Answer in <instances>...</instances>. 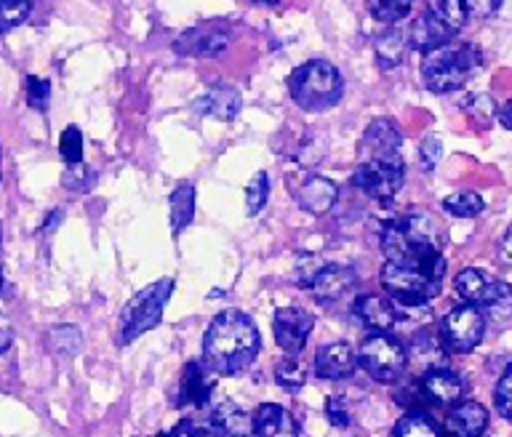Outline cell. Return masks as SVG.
<instances>
[{"label": "cell", "mask_w": 512, "mask_h": 437, "mask_svg": "<svg viewBox=\"0 0 512 437\" xmlns=\"http://www.w3.org/2000/svg\"><path fill=\"white\" fill-rule=\"evenodd\" d=\"M262 339L254 320L240 310L219 312L203 336V363L214 374L235 376L246 371L259 355Z\"/></svg>", "instance_id": "cell-1"}, {"label": "cell", "mask_w": 512, "mask_h": 437, "mask_svg": "<svg viewBox=\"0 0 512 437\" xmlns=\"http://www.w3.org/2000/svg\"><path fill=\"white\" fill-rule=\"evenodd\" d=\"M483 56L472 43H446L424 54L422 80L432 94H451L480 70Z\"/></svg>", "instance_id": "cell-2"}, {"label": "cell", "mask_w": 512, "mask_h": 437, "mask_svg": "<svg viewBox=\"0 0 512 437\" xmlns=\"http://www.w3.org/2000/svg\"><path fill=\"white\" fill-rule=\"evenodd\" d=\"M446 262L440 264H395L384 262L382 288L406 307L432 302L440 294Z\"/></svg>", "instance_id": "cell-3"}, {"label": "cell", "mask_w": 512, "mask_h": 437, "mask_svg": "<svg viewBox=\"0 0 512 437\" xmlns=\"http://www.w3.org/2000/svg\"><path fill=\"white\" fill-rule=\"evenodd\" d=\"M342 75L331 62L315 59L296 67L288 78V94L302 110L323 112L342 99Z\"/></svg>", "instance_id": "cell-4"}, {"label": "cell", "mask_w": 512, "mask_h": 437, "mask_svg": "<svg viewBox=\"0 0 512 437\" xmlns=\"http://www.w3.org/2000/svg\"><path fill=\"white\" fill-rule=\"evenodd\" d=\"M171 291H174V280H155L152 286L142 288V291L123 307L118 323L120 347H126V344H131L142 334H147V331L160 326L163 310H166L168 299H171Z\"/></svg>", "instance_id": "cell-5"}, {"label": "cell", "mask_w": 512, "mask_h": 437, "mask_svg": "<svg viewBox=\"0 0 512 437\" xmlns=\"http://www.w3.org/2000/svg\"><path fill=\"white\" fill-rule=\"evenodd\" d=\"M456 294L462 296L467 304H475L483 315L496 323L512 318V286L504 280L491 278L488 272L467 267L456 275L454 280Z\"/></svg>", "instance_id": "cell-6"}, {"label": "cell", "mask_w": 512, "mask_h": 437, "mask_svg": "<svg viewBox=\"0 0 512 437\" xmlns=\"http://www.w3.org/2000/svg\"><path fill=\"white\" fill-rule=\"evenodd\" d=\"M358 363L363 366L371 379L382 384L398 382L403 371L408 366V352L406 347L390 336L387 331H374L368 336L366 342L360 344L358 350Z\"/></svg>", "instance_id": "cell-7"}, {"label": "cell", "mask_w": 512, "mask_h": 437, "mask_svg": "<svg viewBox=\"0 0 512 437\" xmlns=\"http://www.w3.org/2000/svg\"><path fill=\"white\" fill-rule=\"evenodd\" d=\"M403 179H406V168H403L400 155H395V158H360L358 168L352 174V184L374 200L395 198L403 187Z\"/></svg>", "instance_id": "cell-8"}, {"label": "cell", "mask_w": 512, "mask_h": 437, "mask_svg": "<svg viewBox=\"0 0 512 437\" xmlns=\"http://www.w3.org/2000/svg\"><path fill=\"white\" fill-rule=\"evenodd\" d=\"M443 342L451 352H472L483 342L486 334V315L475 304H459L448 312L440 326Z\"/></svg>", "instance_id": "cell-9"}, {"label": "cell", "mask_w": 512, "mask_h": 437, "mask_svg": "<svg viewBox=\"0 0 512 437\" xmlns=\"http://www.w3.org/2000/svg\"><path fill=\"white\" fill-rule=\"evenodd\" d=\"M315 320L302 307H280L272 320V331H275V342L286 355H299L304 344L310 339Z\"/></svg>", "instance_id": "cell-10"}, {"label": "cell", "mask_w": 512, "mask_h": 437, "mask_svg": "<svg viewBox=\"0 0 512 437\" xmlns=\"http://www.w3.org/2000/svg\"><path fill=\"white\" fill-rule=\"evenodd\" d=\"M355 280L358 278H355L352 267H344V264H323L315 272V278H312V283L307 288H310V294L315 296L318 304H334L342 296L350 294Z\"/></svg>", "instance_id": "cell-11"}, {"label": "cell", "mask_w": 512, "mask_h": 437, "mask_svg": "<svg viewBox=\"0 0 512 437\" xmlns=\"http://www.w3.org/2000/svg\"><path fill=\"white\" fill-rule=\"evenodd\" d=\"M355 368H358V352H352L347 342L323 344L315 355V376L318 379H328V382L350 379Z\"/></svg>", "instance_id": "cell-12"}, {"label": "cell", "mask_w": 512, "mask_h": 437, "mask_svg": "<svg viewBox=\"0 0 512 437\" xmlns=\"http://www.w3.org/2000/svg\"><path fill=\"white\" fill-rule=\"evenodd\" d=\"M446 342H443V334L432 331V328H422L416 331L411 344H408V363L419 371V374H427V371H435V368H446Z\"/></svg>", "instance_id": "cell-13"}, {"label": "cell", "mask_w": 512, "mask_h": 437, "mask_svg": "<svg viewBox=\"0 0 512 437\" xmlns=\"http://www.w3.org/2000/svg\"><path fill=\"white\" fill-rule=\"evenodd\" d=\"M403 131L392 120L379 118L366 128L360 139V158H395L400 155Z\"/></svg>", "instance_id": "cell-14"}, {"label": "cell", "mask_w": 512, "mask_h": 437, "mask_svg": "<svg viewBox=\"0 0 512 437\" xmlns=\"http://www.w3.org/2000/svg\"><path fill=\"white\" fill-rule=\"evenodd\" d=\"M419 387H422V395L427 403H435V406H451V403H459V398L464 395V379L448 368H435V371H427V374L419 376Z\"/></svg>", "instance_id": "cell-15"}, {"label": "cell", "mask_w": 512, "mask_h": 437, "mask_svg": "<svg viewBox=\"0 0 512 437\" xmlns=\"http://www.w3.org/2000/svg\"><path fill=\"white\" fill-rule=\"evenodd\" d=\"M488 427V411L475 400H464L443 422L440 437H480Z\"/></svg>", "instance_id": "cell-16"}, {"label": "cell", "mask_w": 512, "mask_h": 437, "mask_svg": "<svg viewBox=\"0 0 512 437\" xmlns=\"http://www.w3.org/2000/svg\"><path fill=\"white\" fill-rule=\"evenodd\" d=\"M352 315L368 328V331H390L398 323V310L390 299L376 294L358 296L352 304Z\"/></svg>", "instance_id": "cell-17"}, {"label": "cell", "mask_w": 512, "mask_h": 437, "mask_svg": "<svg viewBox=\"0 0 512 437\" xmlns=\"http://www.w3.org/2000/svg\"><path fill=\"white\" fill-rule=\"evenodd\" d=\"M336 198H339V187H336L331 179H326V176H310V179L296 190L299 206H302L307 214L315 216L331 211Z\"/></svg>", "instance_id": "cell-18"}, {"label": "cell", "mask_w": 512, "mask_h": 437, "mask_svg": "<svg viewBox=\"0 0 512 437\" xmlns=\"http://www.w3.org/2000/svg\"><path fill=\"white\" fill-rule=\"evenodd\" d=\"M254 435L256 437H299L294 416L288 414L283 406L264 403L256 408L254 414Z\"/></svg>", "instance_id": "cell-19"}, {"label": "cell", "mask_w": 512, "mask_h": 437, "mask_svg": "<svg viewBox=\"0 0 512 437\" xmlns=\"http://www.w3.org/2000/svg\"><path fill=\"white\" fill-rule=\"evenodd\" d=\"M211 368L200 366V363H187L182 376V392H179V406H195L203 408L211 400L214 392V379L208 376Z\"/></svg>", "instance_id": "cell-20"}, {"label": "cell", "mask_w": 512, "mask_h": 437, "mask_svg": "<svg viewBox=\"0 0 512 437\" xmlns=\"http://www.w3.org/2000/svg\"><path fill=\"white\" fill-rule=\"evenodd\" d=\"M240 104H243V99H240L235 88L216 86L200 96L198 102H195V110L200 115H211L216 120H232L240 112Z\"/></svg>", "instance_id": "cell-21"}, {"label": "cell", "mask_w": 512, "mask_h": 437, "mask_svg": "<svg viewBox=\"0 0 512 437\" xmlns=\"http://www.w3.org/2000/svg\"><path fill=\"white\" fill-rule=\"evenodd\" d=\"M211 424L227 437H251L254 435V416H248L238 403L222 400L211 414Z\"/></svg>", "instance_id": "cell-22"}, {"label": "cell", "mask_w": 512, "mask_h": 437, "mask_svg": "<svg viewBox=\"0 0 512 437\" xmlns=\"http://www.w3.org/2000/svg\"><path fill=\"white\" fill-rule=\"evenodd\" d=\"M176 51L190 56H219L227 48V35L214 30H192L176 40Z\"/></svg>", "instance_id": "cell-23"}, {"label": "cell", "mask_w": 512, "mask_h": 437, "mask_svg": "<svg viewBox=\"0 0 512 437\" xmlns=\"http://www.w3.org/2000/svg\"><path fill=\"white\" fill-rule=\"evenodd\" d=\"M424 14L430 16L432 22H438L443 30L454 38L456 32L462 30L464 24H467V6H464V0H427V8H424Z\"/></svg>", "instance_id": "cell-24"}, {"label": "cell", "mask_w": 512, "mask_h": 437, "mask_svg": "<svg viewBox=\"0 0 512 437\" xmlns=\"http://www.w3.org/2000/svg\"><path fill=\"white\" fill-rule=\"evenodd\" d=\"M408 46V35L398 27H390V30L379 32L374 38V51H376V62L382 70H392L403 62Z\"/></svg>", "instance_id": "cell-25"}, {"label": "cell", "mask_w": 512, "mask_h": 437, "mask_svg": "<svg viewBox=\"0 0 512 437\" xmlns=\"http://www.w3.org/2000/svg\"><path fill=\"white\" fill-rule=\"evenodd\" d=\"M192 216H195V187L184 182L171 195V230H174V235H179L192 222Z\"/></svg>", "instance_id": "cell-26"}, {"label": "cell", "mask_w": 512, "mask_h": 437, "mask_svg": "<svg viewBox=\"0 0 512 437\" xmlns=\"http://www.w3.org/2000/svg\"><path fill=\"white\" fill-rule=\"evenodd\" d=\"M392 437H440V430L430 416L422 414V411H414V414H406L395 424Z\"/></svg>", "instance_id": "cell-27"}, {"label": "cell", "mask_w": 512, "mask_h": 437, "mask_svg": "<svg viewBox=\"0 0 512 437\" xmlns=\"http://www.w3.org/2000/svg\"><path fill=\"white\" fill-rule=\"evenodd\" d=\"M483 198H480L478 192L472 190H462V192H454V195H448L443 200V208H446L451 216H459V219H470V216H478L483 211Z\"/></svg>", "instance_id": "cell-28"}, {"label": "cell", "mask_w": 512, "mask_h": 437, "mask_svg": "<svg viewBox=\"0 0 512 437\" xmlns=\"http://www.w3.org/2000/svg\"><path fill=\"white\" fill-rule=\"evenodd\" d=\"M275 379L286 392H299L307 382V368L294 358V355H288V358L278 360V366H275Z\"/></svg>", "instance_id": "cell-29"}, {"label": "cell", "mask_w": 512, "mask_h": 437, "mask_svg": "<svg viewBox=\"0 0 512 437\" xmlns=\"http://www.w3.org/2000/svg\"><path fill=\"white\" fill-rule=\"evenodd\" d=\"M48 344H51V350L56 355H64V358H72V355H78L80 347H83V336L75 326H56L51 328V334H48Z\"/></svg>", "instance_id": "cell-30"}, {"label": "cell", "mask_w": 512, "mask_h": 437, "mask_svg": "<svg viewBox=\"0 0 512 437\" xmlns=\"http://www.w3.org/2000/svg\"><path fill=\"white\" fill-rule=\"evenodd\" d=\"M414 3L416 0H368V8H371V14H374V19H379V22L395 24L411 14Z\"/></svg>", "instance_id": "cell-31"}, {"label": "cell", "mask_w": 512, "mask_h": 437, "mask_svg": "<svg viewBox=\"0 0 512 437\" xmlns=\"http://www.w3.org/2000/svg\"><path fill=\"white\" fill-rule=\"evenodd\" d=\"M30 0H0V32H8L30 16Z\"/></svg>", "instance_id": "cell-32"}, {"label": "cell", "mask_w": 512, "mask_h": 437, "mask_svg": "<svg viewBox=\"0 0 512 437\" xmlns=\"http://www.w3.org/2000/svg\"><path fill=\"white\" fill-rule=\"evenodd\" d=\"M267 198H270V176L264 174V171H259V174H254V179L248 182L246 187V211L251 216L259 214L264 208V203H267Z\"/></svg>", "instance_id": "cell-33"}, {"label": "cell", "mask_w": 512, "mask_h": 437, "mask_svg": "<svg viewBox=\"0 0 512 437\" xmlns=\"http://www.w3.org/2000/svg\"><path fill=\"white\" fill-rule=\"evenodd\" d=\"M59 152H62L67 166H80L83 163V134H80V128H64L62 139H59Z\"/></svg>", "instance_id": "cell-34"}, {"label": "cell", "mask_w": 512, "mask_h": 437, "mask_svg": "<svg viewBox=\"0 0 512 437\" xmlns=\"http://www.w3.org/2000/svg\"><path fill=\"white\" fill-rule=\"evenodd\" d=\"M464 110H467V115H470L472 120H478V123H488V120L496 115V104L491 96L475 94V96H467V99H464Z\"/></svg>", "instance_id": "cell-35"}, {"label": "cell", "mask_w": 512, "mask_h": 437, "mask_svg": "<svg viewBox=\"0 0 512 437\" xmlns=\"http://www.w3.org/2000/svg\"><path fill=\"white\" fill-rule=\"evenodd\" d=\"M48 99H51V83L46 78H35L30 75L27 78V102H30L32 110H46Z\"/></svg>", "instance_id": "cell-36"}, {"label": "cell", "mask_w": 512, "mask_h": 437, "mask_svg": "<svg viewBox=\"0 0 512 437\" xmlns=\"http://www.w3.org/2000/svg\"><path fill=\"white\" fill-rule=\"evenodd\" d=\"M494 403H496V411H499L504 419H510L512 422V366L504 371V376L499 379V384H496Z\"/></svg>", "instance_id": "cell-37"}, {"label": "cell", "mask_w": 512, "mask_h": 437, "mask_svg": "<svg viewBox=\"0 0 512 437\" xmlns=\"http://www.w3.org/2000/svg\"><path fill=\"white\" fill-rule=\"evenodd\" d=\"M440 155H443V147H440L438 136H427L422 144H419V163H422L424 171H432L438 166Z\"/></svg>", "instance_id": "cell-38"}, {"label": "cell", "mask_w": 512, "mask_h": 437, "mask_svg": "<svg viewBox=\"0 0 512 437\" xmlns=\"http://www.w3.org/2000/svg\"><path fill=\"white\" fill-rule=\"evenodd\" d=\"M326 416H328V422L334 424V427H339V430H344V427H350L352 424L350 408H347V403H344L342 398H328Z\"/></svg>", "instance_id": "cell-39"}, {"label": "cell", "mask_w": 512, "mask_h": 437, "mask_svg": "<svg viewBox=\"0 0 512 437\" xmlns=\"http://www.w3.org/2000/svg\"><path fill=\"white\" fill-rule=\"evenodd\" d=\"M171 437H227L224 432H219L211 424V427H200V424H192V422H182L171 432Z\"/></svg>", "instance_id": "cell-40"}, {"label": "cell", "mask_w": 512, "mask_h": 437, "mask_svg": "<svg viewBox=\"0 0 512 437\" xmlns=\"http://www.w3.org/2000/svg\"><path fill=\"white\" fill-rule=\"evenodd\" d=\"M504 0H464V6L470 11L472 16H478V19H488V16H494L499 8H502Z\"/></svg>", "instance_id": "cell-41"}, {"label": "cell", "mask_w": 512, "mask_h": 437, "mask_svg": "<svg viewBox=\"0 0 512 437\" xmlns=\"http://www.w3.org/2000/svg\"><path fill=\"white\" fill-rule=\"evenodd\" d=\"M499 256H502V262L507 264V267H512V224L510 230L504 232L502 246H499Z\"/></svg>", "instance_id": "cell-42"}, {"label": "cell", "mask_w": 512, "mask_h": 437, "mask_svg": "<svg viewBox=\"0 0 512 437\" xmlns=\"http://www.w3.org/2000/svg\"><path fill=\"white\" fill-rule=\"evenodd\" d=\"M11 342H14V331H11L6 320H0V355L11 347Z\"/></svg>", "instance_id": "cell-43"}, {"label": "cell", "mask_w": 512, "mask_h": 437, "mask_svg": "<svg viewBox=\"0 0 512 437\" xmlns=\"http://www.w3.org/2000/svg\"><path fill=\"white\" fill-rule=\"evenodd\" d=\"M496 115H499V123H502L504 128H510V131H512V99L504 104L502 110L496 112Z\"/></svg>", "instance_id": "cell-44"}, {"label": "cell", "mask_w": 512, "mask_h": 437, "mask_svg": "<svg viewBox=\"0 0 512 437\" xmlns=\"http://www.w3.org/2000/svg\"><path fill=\"white\" fill-rule=\"evenodd\" d=\"M6 296V272H3V262H0V299Z\"/></svg>", "instance_id": "cell-45"}, {"label": "cell", "mask_w": 512, "mask_h": 437, "mask_svg": "<svg viewBox=\"0 0 512 437\" xmlns=\"http://www.w3.org/2000/svg\"><path fill=\"white\" fill-rule=\"evenodd\" d=\"M254 3H267V6H275V3H280V0H254Z\"/></svg>", "instance_id": "cell-46"}, {"label": "cell", "mask_w": 512, "mask_h": 437, "mask_svg": "<svg viewBox=\"0 0 512 437\" xmlns=\"http://www.w3.org/2000/svg\"><path fill=\"white\" fill-rule=\"evenodd\" d=\"M158 437H171V432H168V435H158Z\"/></svg>", "instance_id": "cell-47"}]
</instances>
